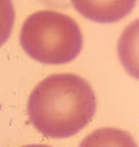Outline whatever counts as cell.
Returning <instances> with one entry per match:
<instances>
[{
    "label": "cell",
    "instance_id": "4",
    "mask_svg": "<svg viewBox=\"0 0 139 147\" xmlns=\"http://www.w3.org/2000/svg\"><path fill=\"white\" fill-rule=\"evenodd\" d=\"M79 147H138L129 132L117 128H101L85 137Z\"/></svg>",
    "mask_w": 139,
    "mask_h": 147
},
{
    "label": "cell",
    "instance_id": "5",
    "mask_svg": "<svg viewBox=\"0 0 139 147\" xmlns=\"http://www.w3.org/2000/svg\"><path fill=\"white\" fill-rule=\"evenodd\" d=\"M14 7L12 1L0 0V47L8 40L14 25Z\"/></svg>",
    "mask_w": 139,
    "mask_h": 147
},
{
    "label": "cell",
    "instance_id": "2",
    "mask_svg": "<svg viewBox=\"0 0 139 147\" xmlns=\"http://www.w3.org/2000/svg\"><path fill=\"white\" fill-rule=\"evenodd\" d=\"M19 41L31 58L46 65H63L80 54L83 34L70 16L39 10L23 22Z\"/></svg>",
    "mask_w": 139,
    "mask_h": 147
},
{
    "label": "cell",
    "instance_id": "1",
    "mask_svg": "<svg viewBox=\"0 0 139 147\" xmlns=\"http://www.w3.org/2000/svg\"><path fill=\"white\" fill-rule=\"evenodd\" d=\"M95 94L85 79L54 74L41 80L28 97L27 114L32 125L49 138H68L93 119Z\"/></svg>",
    "mask_w": 139,
    "mask_h": 147
},
{
    "label": "cell",
    "instance_id": "6",
    "mask_svg": "<svg viewBox=\"0 0 139 147\" xmlns=\"http://www.w3.org/2000/svg\"><path fill=\"white\" fill-rule=\"evenodd\" d=\"M23 147H50V146H46V145H27V146H23Z\"/></svg>",
    "mask_w": 139,
    "mask_h": 147
},
{
    "label": "cell",
    "instance_id": "3",
    "mask_svg": "<svg viewBox=\"0 0 139 147\" xmlns=\"http://www.w3.org/2000/svg\"><path fill=\"white\" fill-rule=\"evenodd\" d=\"M73 7L97 22H115L133 9L134 1H73Z\"/></svg>",
    "mask_w": 139,
    "mask_h": 147
}]
</instances>
